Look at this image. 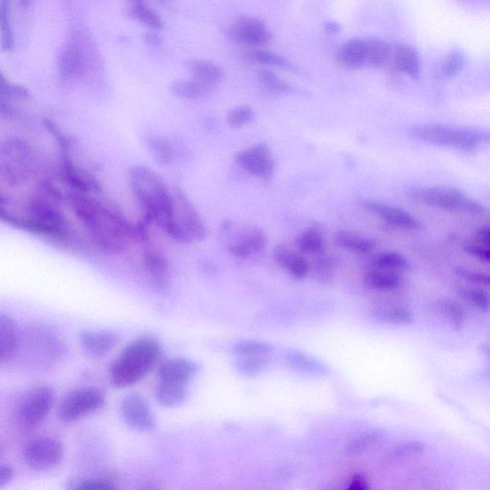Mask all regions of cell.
<instances>
[{
  "label": "cell",
  "instance_id": "10",
  "mask_svg": "<svg viewBox=\"0 0 490 490\" xmlns=\"http://www.w3.org/2000/svg\"><path fill=\"white\" fill-rule=\"evenodd\" d=\"M105 403L104 391L95 387H86L64 396L57 409V415L62 422H76L101 409Z\"/></svg>",
  "mask_w": 490,
  "mask_h": 490
},
{
  "label": "cell",
  "instance_id": "50",
  "mask_svg": "<svg viewBox=\"0 0 490 490\" xmlns=\"http://www.w3.org/2000/svg\"><path fill=\"white\" fill-rule=\"evenodd\" d=\"M244 241L246 242L252 251H259V250L266 246L268 239H266V234L261 230L256 228V229L251 230L248 234H246Z\"/></svg>",
  "mask_w": 490,
  "mask_h": 490
},
{
  "label": "cell",
  "instance_id": "20",
  "mask_svg": "<svg viewBox=\"0 0 490 490\" xmlns=\"http://www.w3.org/2000/svg\"><path fill=\"white\" fill-rule=\"evenodd\" d=\"M21 336L13 319L2 314L0 316V361L7 363L14 359L21 346Z\"/></svg>",
  "mask_w": 490,
  "mask_h": 490
},
{
  "label": "cell",
  "instance_id": "36",
  "mask_svg": "<svg viewBox=\"0 0 490 490\" xmlns=\"http://www.w3.org/2000/svg\"><path fill=\"white\" fill-rule=\"evenodd\" d=\"M287 361L293 369L307 374H320L324 370L315 360L297 350H293L287 354Z\"/></svg>",
  "mask_w": 490,
  "mask_h": 490
},
{
  "label": "cell",
  "instance_id": "42",
  "mask_svg": "<svg viewBox=\"0 0 490 490\" xmlns=\"http://www.w3.org/2000/svg\"><path fill=\"white\" fill-rule=\"evenodd\" d=\"M465 66V56L459 50L451 52L441 66V75L446 79L457 76Z\"/></svg>",
  "mask_w": 490,
  "mask_h": 490
},
{
  "label": "cell",
  "instance_id": "54",
  "mask_svg": "<svg viewBox=\"0 0 490 490\" xmlns=\"http://www.w3.org/2000/svg\"><path fill=\"white\" fill-rule=\"evenodd\" d=\"M349 489L354 490H365L369 489L366 478L362 474L354 475L352 481H350Z\"/></svg>",
  "mask_w": 490,
  "mask_h": 490
},
{
  "label": "cell",
  "instance_id": "28",
  "mask_svg": "<svg viewBox=\"0 0 490 490\" xmlns=\"http://www.w3.org/2000/svg\"><path fill=\"white\" fill-rule=\"evenodd\" d=\"M386 437V432L382 429H372L360 436L355 438L354 441H350L348 446L347 453L349 455H360V454L366 452L377 443L383 441Z\"/></svg>",
  "mask_w": 490,
  "mask_h": 490
},
{
  "label": "cell",
  "instance_id": "27",
  "mask_svg": "<svg viewBox=\"0 0 490 490\" xmlns=\"http://www.w3.org/2000/svg\"><path fill=\"white\" fill-rule=\"evenodd\" d=\"M396 64L403 73L417 79L420 74V62L417 53L410 47H400L395 54Z\"/></svg>",
  "mask_w": 490,
  "mask_h": 490
},
{
  "label": "cell",
  "instance_id": "4",
  "mask_svg": "<svg viewBox=\"0 0 490 490\" xmlns=\"http://www.w3.org/2000/svg\"><path fill=\"white\" fill-rule=\"evenodd\" d=\"M162 355L159 341L141 336L129 343L109 369V381L117 389L127 388L142 381Z\"/></svg>",
  "mask_w": 490,
  "mask_h": 490
},
{
  "label": "cell",
  "instance_id": "25",
  "mask_svg": "<svg viewBox=\"0 0 490 490\" xmlns=\"http://www.w3.org/2000/svg\"><path fill=\"white\" fill-rule=\"evenodd\" d=\"M364 282L371 289L389 292L400 287L402 285L403 278L398 271L378 268L368 272L365 275Z\"/></svg>",
  "mask_w": 490,
  "mask_h": 490
},
{
  "label": "cell",
  "instance_id": "29",
  "mask_svg": "<svg viewBox=\"0 0 490 490\" xmlns=\"http://www.w3.org/2000/svg\"><path fill=\"white\" fill-rule=\"evenodd\" d=\"M336 242L340 246L357 253H370L376 246V242L349 231H340L336 235Z\"/></svg>",
  "mask_w": 490,
  "mask_h": 490
},
{
  "label": "cell",
  "instance_id": "52",
  "mask_svg": "<svg viewBox=\"0 0 490 490\" xmlns=\"http://www.w3.org/2000/svg\"><path fill=\"white\" fill-rule=\"evenodd\" d=\"M228 250H229L230 253L234 255V256L240 257V258H247L252 252V250L250 249V247L244 240L232 244L228 247Z\"/></svg>",
  "mask_w": 490,
  "mask_h": 490
},
{
  "label": "cell",
  "instance_id": "12",
  "mask_svg": "<svg viewBox=\"0 0 490 490\" xmlns=\"http://www.w3.org/2000/svg\"><path fill=\"white\" fill-rule=\"evenodd\" d=\"M88 48L83 38L69 40L59 57V73L62 80L75 81L85 75L88 66Z\"/></svg>",
  "mask_w": 490,
  "mask_h": 490
},
{
  "label": "cell",
  "instance_id": "1",
  "mask_svg": "<svg viewBox=\"0 0 490 490\" xmlns=\"http://www.w3.org/2000/svg\"><path fill=\"white\" fill-rule=\"evenodd\" d=\"M62 201L59 190L44 181L23 204H14L1 196L0 216L16 229L69 244L74 241V233L62 211Z\"/></svg>",
  "mask_w": 490,
  "mask_h": 490
},
{
  "label": "cell",
  "instance_id": "6",
  "mask_svg": "<svg viewBox=\"0 0 490 490\" xmlns=\"http://www.w3.org/2000/svg\"><path fill=\"white\" fill-rule=\"evenodd\" d=\"M37 160L32 146L19 138L4 142L0 151V177L10 187H19L33 179Z\"/></svg>",
  "mask_w": 490,
  "mask_h": 490
},
{
  "label": "cell",
  "instance_id": "34",
  "mask_svg": "<svg viewBox=\"0 0 490 490\" xmlns=\"http://www.w3.org/2000/svg\"><path fill=\"white\" fill-rule=\"evenodd\" d=\"M438 309L441 315L443 317L444 320L448 322L451 328L455 331L462 330L463 324H465V313L461 306L457 302L448 301L439 302Z\"/></svg>",
  "mask_w": 490,
  "mask_h": 490
},
{
  "label": "cell",
  "instance_id": "5",
  "mask_svg": "<svg viewBox=\"0 0 490 490\" xmlns=\"http://www.w3.org/2000/svg\"><path fill=\"white\" fill-rule=\"evenodd\" d=\"M412 136L417 140L441 148L472 153L480 146L490 144L489 129L454 127L439 124H425L413 127Z\"/></svg>",
  "mask_w": 490,
  "mask_h": 490
},
{
  "label": "cell",
  "instance_id": "48",
  "mask_svg": "<svg viewBox=\"0 0 490 490\" xmlns=\"http://www.w3.org/2000/svg\"><path fill=\"white\" fill-rule=\"evenodd\" d=\"M333 263L326 257H320L314 263V275L317 281L322 283H330L333 279Z\"/></svg>",
  "mask_w": 490,
  "mask_h": 490
},
{
  "label": "cell",
  "instance_id": "15",
  "mask_svg": "<svg viewBox=\"0 0 490 490\" xmlns=\"http://www.w3.org/2000/svg\"><path fill=\"white\" fill-rule=\"evenodd\" d=\"M236 162L246 172L261 179H270L275 170L270 149L266 143L240 151L236 155Z\"/></svg>",
  "mask_w": 490,
  "mask_h": 490
},
{
  "label": "cell",
  "instance_id": "13",
  "mask_svg": "<svg viewBox=\"0 0 490 490\" xmlns=\"http://www.w3.org/2000/svg\"><path fill=\"white\" fill-rule=\"evenodd\" d=\"M141 268L146 283L155 290L167 287L170 279L169 259L157 246L146 244L141 259Z\"/></svg>",
  "mask_w": 490,
  "mask_h": 490
},
{
  "label": "cell",
  "instance_id": "37",
  "mask_svg": "<svg viewBox=\"0 0 490 490\" xmlns=\"http://www.w3.org/2000/svg\"><path fill=\"white\" fill-rule=\"evenodd\" d=\"M377 268L388 269V270H407L410 263L406 257L398 252H385L378 255L374 259Z\"/></svg>",
  "mask_w": 490,
  "mask_h": 490
},
{
  "label": "cell",
  "instance_id": "47",
  "mask_svg": "<svg viewBox=\"0 0 490 490\" xmlns=\"http://www.w3.org/2000/svg\"><path fill=\"white\" fill-rule=\"evenodd\" d=\"M259 78L268 90H272L274 92L283 93L287 90V83L272 71L261 70L259 72Z\"/></svg>",
  "mask_w": 490,
  "mask_h": 490
},
{
  "label": "cell",
  "instance_id": "32",
  "mask_svg": "<svg viewBox=\"0 0 490 490\" xmlns=\"http://www.w3.org/2000/svg\"><path fill=\"white\" fill-rule=\"evenodd\" d=\"M390 44L383 40H370L366 42V62L372 66H381L390 59Z\"/></svg>",
  "mask_w": 490,
  "mask_h": 490
},
{
  "label": "cell",
  "instance_id": "33",
  "mask_svg": "<svg viewBox=\"0 0 490 490\" xmlns=\"http://www.w3.org/2000/svg\"><path fill=\"white\" fill-rule=\"evenodd\" d=\"M131 12L137 21L151 28L163 27L162 19L146 3L145 0H131Z\"/></svg>",
  "mask_w": 490,
  "mask_h": 490
},
{
  "label": "cell",
  "instance_id": "7",
  "mask_svg": "<svg viewBox=\"0 0 490 490\" xmlns=\"http://www.w3.org/2000/svg\"><path fill=\"white\" fill-rule=\"evenodd\" d=\"M174 196L172 216L163 231L179 244L203 241L207 230L198 210L181 190L175 188Z\"/></svg>",
  "mask_w": 490,
  "mask_h": 490
},
{
  "label": "cell",
  "instance_id": "31",
  "mask_svg": "<svg viewBox=\"0 0 490 490\" xmlns=\"http://www.w3.org/2000/svg\"><path fill=\"white\" fill-rule=\"evenodd\" d=\"M149 151L156 162L168 165L175 159V146L172 142L164 136H153L149 139Z\"/></svg>",
  "mask_w": 490,
  "mask_h": 490
},
{
  "label": "cell",
  "instance_id": "19",
  "mask_svg": "<svg viewBox=\"0 0 490 490\" xmlns=\"http://www.w3.org/2000/svg\"><path fill=\"white\" fill-rule=\"evenodd\" d=\"M198 365L187 359L167 360L158 370V381L189 384L198 372Z\"/></svg>",
  "mask_w": 490,
  "mask_h": 490
},
{
  "label": "cell",
  "instance_id": "14",
  "mask_svg": "<svg viewBox=\"0 0 490 490\" xmlns=\"http://www.w3.org/2000/svg\"><path fill=\"white\" fill-rule=\"evenodd\" d=\"M122 419L132 429L139 432L153 431L156 420L148 400L139 394H129L122 401Z\"/></svg>",
  "mask_w": 490,
  "mask_h": 490
},
{
  "label": "cell",
  "instance_id": "17",
  "mask_svg": "<svg viewBox=\"0 0 490 490\" xmlns=\"http://www.w3.org/2000/svg\"><path fill=\"white\" fill-rule=\"evenodd\" d=\"M120 341L121 335L114 331H83L80 335L81 348L92 357H102L109 354Z\"/></svg>",
  "mask_w": 490,
  "mask_h": 490
},
{
  "label": "cell",
  "instance_id": "26",
  "mask_svg": "<svg viewBox=\"0 0 490 490\" xmlns=\"http://www.w3.org/2000/svg\"><path fill=\"white\" fill-rule=\"evenodd\" d=\"M374 320L394 325H410L414 321V316L409 309L400 306H381L374 307L371 311Z\"/></svg>",
  "mask_w": 490,
  "mask_h": 490
},
{
  "label": "cell",
  "instance_id": "43",
  "mask_svg": "<svg viewBox=\"0 0 490 490\" xmlns=\"http://www.w3.org/2000/svg\"><path fill=\"white\" fill-rule=\"evenodd\" d=\"M0 23H1L2 43L9 49L13 45V35L10 25V0H1L0 3Z\"/></svg>",
  "mask_w": 490,
  "mask_h": 490
},
{
  "label": "cell",
  "instance_id": "51",
  "mask_svg": "<svg viewBox=\"0 0 490 490\" xmlns=\"http://www.w3.org/2000/svg\"><path fill=\"white\" fill-rule=\"evenodd\" d=\"M463 251L485 263H490V246L485 244H467L463 246Z\"/></svg>",
  "mask_w": 490,
  "mask_h": 490
},
{
  "label": "cell",
  "instance_id": "39",
  "mask_svg": "<svg viewBox=\"0 0 490 490\" xmlns=\"http://www.w3.org/2000/svg\"><path fill=\"white\" fill-rule=\"evenodd\" d=\"M270 344L261 341H242L233 347V352L240 357H257V355H266L271 352Z\"/></svg>",
  "mask_w": 490,
  "mask_h": 490
},
{
  "label": "cell",
  "instance_id": "24",
  "mask_svg": "<svg viewBox=\"0 0 490 490\" xmlns=\"http://www.w3.org/2000/svg\"><path fill=\"white\" fill-rule=\"evenodd\" d=\"M337 61L348 68L357 69L366 64V42L352 40L346 42L336 54Z\"/></svg>",
  "mask_w": 490,
  "mask_h": 490
},
{
  "label": "cell",
  "instance_id": "38",
  "mask_svg": "<svg viewBox=\"0 0 490 490\" xmlns=\"http://www.w3.org/2000/svg\"><path fill=\"white\" fill-rule=\"evenodd\" d=\"M298 248L305 253L317 255L324 248V241L320 233L316 230H307L297 237Z\"/></svg>",
  "mask_w": 490,
  "mask_h": 490
},
{
  "label": "cell",
  "instance_id": "16",
  "mask_svg": "<svg viewBox=\"0 0 490 490\" xmlns=\"http://www.w3.org/2000/svg\"><path fill=\"white\" fill-rule=\"evenodd\" d=\"M231 40L251 47H264L271 42V34L263 21L253 16H244L228 30Z\"/></svg>",
  "mask_w": 490,
  "mask_h": 490
},
{
  "label": "cell",
  "instance_id": "30",
  "mask_svg": "<svg viewBox=\"0 0 490 490\" xmlns=\"http://www.w3.org/2000/svg\"><path fill=\"white\" fill-rule=\"evenodd\" d=\"M66 487L71 490L118 489L117 482L110 477H74L66 482Z\"/></svg>",
  "mask_w": 490,
  "mask_h": 490
},
{
  "label": "cell",
  "instance_id": "3",
  "mask_svg": "<svg viewBox=\"0 0 490 490\" xmlns=\"http://www.w3.org/2000/svg\"><path fill=\"white\" fill-rule=\"evenodd\" d=\"M129 184L146 223L164 229L174 208V189L170 190L157 172L145 165L129 170Z\"/></svg>",
  "mask_w": 490,
  "mask_h": 490
},
{
  "label": "cell",
  "instance_id": "53",
  "mask_svg": "<svg viewBox=\"0 0 490 490\" xmlns=\"http://www.w3.org/2000/svg\"><path fill=\"white\" fill-rule=\"evenodd\" d=\"M14 469L11 465L7 463H2L0 465V489H3L10 482L13 480Z\"/></svg>",
  "mask_w": 490,
  "mask_h": 490
},
{
  "label": "cell",
  "instance_id": "55",
  "mask_svg": "<svg viewBox=\"0 0 490 490\" xmlns=\"http://www.w3.org/2000/svg\"><path fill=\"white\" fill-rule=\"evenodd\" d=\"M325 29L326 32L328 33H337L339 31V25L335 23H326L325 24Z\"/></svg>",
  "mask_w": 490,
  "mask_h": 490
},
{
  "label": "cell",
  "instance_id": "18",
  "mask_svg": "<svg viewBox=\"0 0 490 490\" xmlns=\"http://www.w3.org/2000/svg\"><path fill=\"white\" fill-rule=\"evenodd\" d=\"M364 206L368 210L378 215L389 225L398 228V229L405 230V231H417L422 227L420 220L412 214L403 210V209L384 205V204L374 203V201H368L364 203Z\"/></svg>",
  "mask_w": 490,
  "mask_h": 490
},
{
  "label": "cell",
  "instance_id": "21",
  "mask_svg": "<svg viewBox=\"0 0 490 490\" xmlns=\"http://www.w3.org/2000/svg\"><path fill=\"white\" fill-rule=\"evenodd\" d=\"M274 259L279 266H282L293 278L302 280L309 272V266L302 256L294 253L287 245L279 244L274 249Z\"/></svg>",
  "mask_w": 490,
  "mask_h": 490
},
{
  "label": "cell",
  "instance_id": "41",
  "mask_svg": "<svg viewBox=\"0 0 490 490\" xmlns=\"http://www.w3.org/2000/svg\"><path fill=\"white\" fill-rule=\"evenodd\" d=\"M425 449H426V446H425V443H422V441H403V443L398 444V446L391 450L390 458L391 460H398V459L420 455V454L424 452Z\"/></svg>",
  "mask_w": 490,
  "mask_h": 490
},
{
  "label": "cell",
  "instance_id": "40",
  "mask_svg": "<svg viewBox=\"0 0 490 490\" xmlns=\"http://www.w3.org/2000/svg\"><path fill=\"white\" fill-rule=\"evenodd\" d=\"M463 300L469 302L472 306L482 312H487L490 309V296L489 293L478 288H462L459 290Z\"/></svg>",
  "mask_w": 490,
  "mask_h": 490
},
{
  "label": "cell",
  "instance_id": "23",
  "mask_svg": "<svg viewBox=\"0 0 490 490\" xmlns=\"http://www.w3.org/2000/svg\"><path fill=\"white\" fill-rule=\"evenodd\" d=\"M188 396V384L158 381L155 389V398L164 407L181 405Z\"/></svg>",
  "mask_w": 490,
  "mask_h": 490
},
{
  "label": "cell",
  "instance_id": "9",
  "mask_svg": "<svg viewBox=\"0 0 490 490\" xmlns=\"http://www.w3.org/2000/svg\"><path fill=\"white\" fill-rule=\"evenodd\" d=\"M55 400L54 391L51 387L40 385L34 387L26 391L16 405V419L26 428H32L42 422Z\"/></svg>",
  "mask_w": 490,
  "mask_h": 490
},
{
  "label": "cell",
  "instance_id": "2",
  "mask_svg": "<svg viewBox=\"0 0 490 490\" xmlns=\"http://www.w3.org/2000/svg\"><path fill=\"white\" fill-rule=\"evenodd\" d=\"M69 201L90 242L105 253H122L148 237L145 225L132 224L119 211L91 194L71 191Z\"/></svg>",
  "mask_w": 490,
  "mask_h": 490
},
{
  "label": "cell",
  "instance_id": "46",
  "mask_svg": "<svg viewBox=\"0 0 490 490\" xmlns=\"http://www.w3.org/2000/svg\"><path fill=\"white\" fill-rule=\"evenodd\" d=\"M251 57L254 61L258 62L259 64H268V66L281 67V68H287L289 66L287 60L283 59V57L278 56L274 53L263 51V50L252 52Z\"/></svg>",
  "mask_w": 490,
  "mask_h": 490
},
{
  "label": "cell",
  "instance_id": "49",
  "mask_svg": "<svg viewBox=\"0 0 490 490\" xmlns=\"http://www.w3.org/2000/svg\"><path fill=\"white\" fill-rule=\"evenodd\" d=\"M455 273L457 274L458 276H460V277L469 281V282L481 283V285H489V287H490L489 274L472 270V269L460 268V266L455 268Z\"/></svg>",
  "mask_w": 490,
  "mask_h": 490
},
{
  "label": "cell",
  "instance_id": "44",
  "mask_svg": "<svg viewBox=\"0 0 490 490\" xmlns=\"http://www.w3.org/2000/svg\"><path fill=\"white\" fill-rule=\"evenodd\" d=\"M255 114L249 107H239L231 110L227 115V122L234 129H240L253 121Z\"/></svg>",
  "mask_w": 490,
  "mask_h": 490
},
{
  "label": "cell",
  "instance_id": "11",
  "mask_svg": "<svg viewBox=\"0 0 490 490\" xmlns=\"http://www.w3.org/2000/svg\"><path fill=\"white\" fill-rule=\"evenodd\" d=\"M64 454L61 441L50 437H42L30 441L24 449L23 456L29 467L37 472H47L62 462Z\"/></svg>",
  "mask_w": 490,
  "mask_h": 490
},
{
  "label": "cell",
  "instance_id": "22",
  "mask_svg": "<svg viewBox=\"0 0 490 490\" xmlns=\"http://www.w3.org/2000/svg\"><path fill=\"white\" fill-rule=\"evenodd\" d=\"M190 70L193 79L201 83L208 92L214 90L222 81L223 71L220 67L213 62L206 61H194L190 62Z\"/></svg>",
  "mask_w": 490,
  "mask_h": 490
},
{
  "label": "cell",
  "instance_id": "8",
  "mask_svg": "<svg viewBox=\"0 0 490 490\" xmlns=\"http://www.w3.org/2000/svg\"><path fill=\"white\" fill-rule=\"evenodd\" d=\"M411 196L417 203L448 212L465 213L473 216L487 213V208L480 201L469 198L455 187H424L415 189Z\"/></svg>",
  "mask_w": 490,
  "mask_h": 490
},
{
  "label": "cell",
  "instance_id": "45",
  "mask_svg": "<svg viewBox=\"0 0 490 490\" xmlns=\"http://www.w3.org/2000/svg\"><path fill=\"white\" fill-rule=\"evenodd\" d=\"M266 364H268V359H266V355L245 357L237 363V369L242 374H254L263 371Z\"/></svg>",
  "mask_w": 490,
  "mask_h": 490
},
{
  "label": "cell",
  "instance_id": "35",
  "mask_svg": "<svg viewBox=\"0 0 490 490\" xmlns=\"http://www.w3.org/2000/svg\"><path fill=\"white\" fill-rule=\"evenodd\" d=\"M172 91L177 97L194 100L207 94L208 91L193 78L186 81H177L172 85Z\"/></svg>",
  "mask_w": 490,
  "mask_h": 490
}]
</instances>
